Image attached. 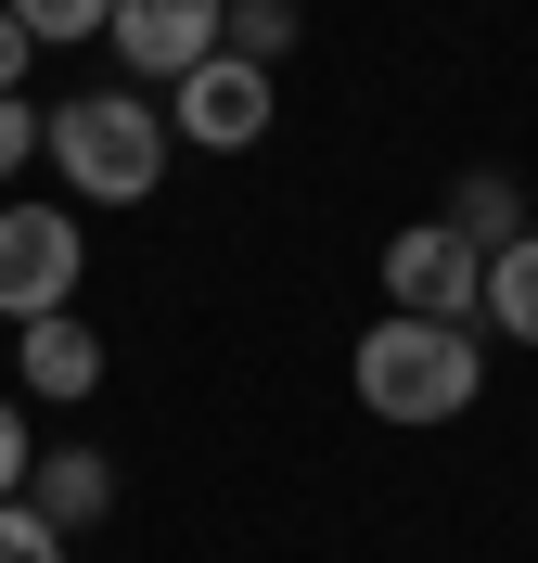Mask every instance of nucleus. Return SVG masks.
Listing matches in <instances>:
<instances>
[{"instance_id": "f257e3e1", "label": "nucleus", "mask_w": 538, "mask_h": 563, "mask_svg": "<svg viewBox=\"0 0 538 563\" xmlns=\"http://www.w3.org/2000/svg\"><path fill=\"white\" fill-rule=\"evenodd\" d=\"M347 385H359V410L372 422H462L474 397H487V346H474V320H372L359 333V358H347Z\"/></svg>"}, {"instance_id": "f03ea898", "label": "nucleus", "mask_w": 538, "mask_h": 563, "mask_svg": "<svg viewBox=\"0 0 538 563\" xmlns=\"http://www.w3.org/2000/svg\"><path fill=\"white\" fill-rule=\"evenodd\" d=\"M39 154L90 206H142L154 179H167V103H142V90H77V103L39 115Z\"/></svg>"}, {"instance_id": "7ed1b4c3", "label": "nucleus", "mask_w": 538, "mask_h": 563, "mask_svg": "<svg viewBox=\"0 0 538 563\" xmlns=\"http://www.w3.org/2000/svg\"><path fill=\"white\" fill-rule=\"evenodd\" d=\"M77 269H90V244H77L65 206H0V320L26 333V320L77 308Z\"/></svg>"}, {"instance_id": "20e7f679", "label": "nucleus", "mask_w": 538, "mask_h": 563, "mask_svg": "<svg viewBox=\"0 0 538 563\" xmlns=\"http://www.w3.org/2000/svg\"><path fill=\"white\" fill-rule=\"evenodd\" d=\"M385 308L397 320H487V256H474L449 218H410L385 244Z\"/></svg>"}, {"instance_id": "39448f33", "label": "nucleus", "mask_w": 538, "mask_h": 563, "mask_svg": "<svg viewBox=\"0 0 538 563\" xmlns=\"http://www.w3.org/2000/svg\"><path fill=\"white\" fill-rule=\"evenodd\" d=\"M167 141H206V154H244V141H270V65H244V52H206V65L167 90Z\"/></svg>"}, {"instance_id": "423d86ee", "label": "nucleus", "mask_w": 538, "mask_h": 563, "mask_svg": "<svg viewBox=\"0 0 538 563\" xmlns=\"http://www.w3.org/2000/svg\"><path fill=\"white\" fill-rule=\"evenodd\" d=\"M218 26H231V0H116L103 52H116L129 77H167V90H179V77L218 52Z\"/></svg>"}, {"instance_id": "0eeeda50", "label": "nucleus", "mask_w": 538, "mask_h": 563, "mask_svg": "<svg viewBox=\"0 0 538 563\" xmlns=\"http://www.w3.org/2000/svg\"><path fill=\"white\" fill-rule=\"evenodd\" d=\"M13 372H26V397H90L103 385V333H90V320L77 308H52V320H26V333H13Z\"/></svg>"}, {"instance_id": "6e6552de", "label": "nucleus", "mask_w": 538, "mask_h": 563, "mask_svg": "<svg viewBox=\"0 0 538 563\" xmlns=\"http://www.w3.org/2000/svg\"><path fill=\"white\" fill-rule=\"evenodd\" d=\"M26 512H39L52 538L103 526V512H116V461H103V449H39V461H26Z\"/></svg>"}, {"instance_id": "1a4fd4ad", "label": "nucleus", "mask_w": 538, "mask_h": 563, "mask_svg": "<svg viewBox=\"0 0 538 563\" xmlns=\"http://www.w3.org/2000/svg\"><path fill=\"white\" fill-rule=\"evenodd\" d=\"M449 231H462L474 256H501V244H526V192H513L501 167H474L462 192H449Z\"/></svg>"}, {"instance_id": "9d476101", "label": "nucleus", "mask_w": 538, "mask_h": 563, "mask_svg": "<svg viewBox=\"0 0 538 563\" xmlns=\"http://www.w3.org/2000/svg\"><path fill=\"white\" fill-rule=\"evenodd\" d=\"M487 333H513V346H538V231L526 244L487 256Z\"/></svg>"}, {"instance_id": "9b49d317", "label": "nucleus", "mask_w": 538, "mask_h": 563, "mask_svg": "<svg viewBox=\"0 0 538 563\" xmlns=\"http://www.w3.org/2000/svg\"><path fill=\"white\" fill-rule=\"evenodd\" d=\"M218 52H244V65H283V52H295V0H231Z\"/></svg>"}, {"instance_id": "f8f14e48", "label": "nucleus", "mask_w": 538, "mask_h": 563, "mask_svg": "<svg viewBox=\"0 0 538 563\" xmlns=\"http://www.w3.org/2000/svg\"><path fill=\"white\" fill-rule=\"evenodd\" d=\"M0 13H13L39 52H52V38H103V26H116V0H0Z\"/></svg>"}, {"instance_id": "ddd939ff", "label": "nucleus", "mask_w": 538, "mask_h": 563, "mask_svg": "<svg viewBox=\"0 0 538 563\" xmlns=\"http://www.w3.org/2000/svg\"><path fill=\"white\" fill-rule=\"evenodd\" d=\"M0 563H65V538L39 526L26 499H0Z\"/></svg>"}, {"instance_id": "4468645a", "label": "nucleus", "mask_w": 538, "mask_h": 563, "mask_svg": "<svg viewBox=\"0 0 538 563\" xmlns=\"http://www.w3.org/2000/svg\"><path fill=\"white\" fill-rule=\"evenodd\" d=\"M26 461H39V449H26V410L0 397V499H26Z\"/></svg>"}, {"instance_id": "2eb2a0df", "label": "nucleus", "mask_w": 538, "mask_h": 563, "mask_svg": "<svg viewBox=\"0 0 538 563\" xmlns=\"http://www.w3.org/2000/svg\"><path fill=\"white\" fill-rule=\"evenodd\" d=\"M26 154H39V115H26V90H13V103H0V179L26 167Z\"/></svg>"}, {"instance_id": "dca6fc26", "label": "nucleus", "mask_w": 538, "mask_h": 563, "mask_svg": "<svg viewBox=\"0 0 538 563\" xmlns=\"http://www.w3.org/2000/svg\"><path fill=\"white\" fill-rule=\"evenodd\" d=\"M26 65H39V38L13 26V13H0V103H13V90H26Z\"/></svg>"}]
</instances>
